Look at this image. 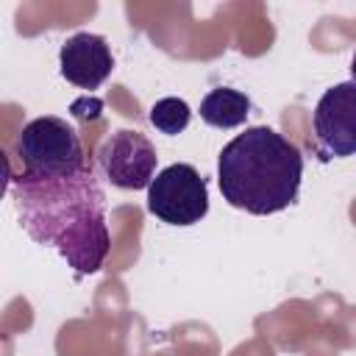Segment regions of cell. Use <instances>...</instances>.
I'll return each instance as SVG.
<instances>
[{"label": "cell", "instance_id": "ba28073f", "mask_svg": "<svg viewBox=\"0 0 356 356\" xmlns=\"http://www.w3.org/2000/svg\"><path fill=\"white\" fill-rule=\"evenodd\" d=\"M250 97L239 89H231V86H217V89H209V95L200 100V120L211 128H239L245 125V120L250 117Z\"/></svg>", "mask_w": 356, "mask_h": 356}, {"label": "cell", "instance_id": "30bf717a", "mask_svg": "<svg viewBox=\"0 0 356 356\" xmlns=\"http://www.w3.org/2000/svg\"><path fill=\"white\" fill-rule=\"evenodd\" d=\"M350 81L356 83V50H353V56H350Z\"/></svg>", "mask_w": 356, "mask_h": 356}, {"label": "cell", "instance_id": "277c9868", "mask_svg": "<svg viewBox=\"0 0 356 356\" xmlns=\"http://www.w3.org/2000/svg\"><path fill=\"white\" fill-rule=\"evenodd\" d=\"M147 211L167 225H195L209 211L206 178L186 161H175L156 172L147 186Z\"/></svg>", "mask_w": 356, "mask_h": 356}, {"label": "cell", "instance_id": "8992f818", "mask_svg": "<svg viewBox=\"0 0 356 356\" xmlns=\"http://www.w3.org/2000/svg\"><path fill=\"white\" fill-rule=\"evenodd\" d=\"M314 142L323 159L356 156V83L342 81L325 89L312 114Z\"/></svg>", "mask_w": 356, "mask_h": 356}, {"label": "cell", "instance_id": "9c48e42d", "mask_svg": "<svg viewBox=\"0 0 356 356\" xmlns=\"http://www.w3.org/2000/svg\"><path fill=\"white\" fill-rule=\"evenodd\" d=\"M150 125L159 131V134H167V136H178L189 128V120H192V108L184 97H161L150 106Z\"/></svg>", "mask_w": 356, "mask_h": 356}, {"label": "cell", "instance_id": "52a82bcc", "mask_svg": "<svg viewBox=\"0 0 356 356\" xmlns=\"http://www.w3.org/2000/svg\"><path fill=\"white\" fill-rule=\"evenodd\" d=\"M58 70L67 83L92 92V89H100L106 83V78L111 75L114 56H111L108 42L100 33L78 31L61 42Z\"/></svg>", "mask_w": 356, "mask_h": 356}, {"label": "cell", "instance_id": "6da1fadb", "mask_svg": "<svg viewBox=\"0 0 356 356\" xmlns=\"http://www.w3.org/2000/svg\"><path fill=\"white\" fill-rule=\"evenodd\" d=\"M11 200L25 234L44 248H56L75 275L103 267L111 236L106 222V192L92 164L72 175H17Z\"/></svg>", "mask_w": 356, "mask_h": 356}, {"label": "cell", "instance_id": "5b68a950", "mask_svg": "<svg viewBox=\"0 0 356 356\" xmlns=\"http://www.w3.org/2000/svg\"><path fill=\"white\" fill-rule=\"evenodd\" d=\"M156 145L142 131L131 128L114 131L97 150V167L117 189H147L156 178Z\"/></svg>", "mask_w": 356, "mask_h": 356}, {"label": "cell", "instance_id": "7a4b0ae2", "mask_svg": "<svg viewBox=\"0 0 356 356\" xmlns=\"http://www.w3.org/2000/svg\"><path fill=\"white\" fill-rule=\"evenodd\" d=\"M303 156L284 134L253 125L236 134L217 159V184L228 206L256 217L289 209L300 195Z\"/></svg>", "mask_w": 356, "mask_h": 356}, {"label": "cell", "instance_id": "3957f363", "mask_svg": "<svg viewBox=\"0 0 356 356\" xmlns=\"http://www.w3.org/2000/svg\"><path fill=\"white\" fill-rule=\"evenodd\" d=\"M17 159L28 175H72L86 167L78 131L53 114L22 125L17 136Z\"/></svg>", "mask_w": 356, "mask_h": 356}]
</instances>
